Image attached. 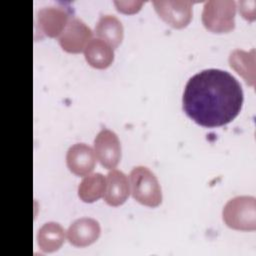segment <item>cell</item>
Masks as SVG:
<instances>
[{
  "mask_svg": "<svg viewBox=\"0 0 256 256\" xmlns=\"http://www.w3.org/2000/svg\"><path fill=\"white\" fill-rule=\"evenodd\" d=\"M235 1L209 0L203 6L202 23L213 33H227L235 27Z\"/></svg>",
  "mask_w": 256,
  "mask_h": 256,
  "instance_id": "obj_4",
  "label": "cell"
},
{
  "mask_svg": "<svg viewBox=\"0 0 256 256\" xmlns=\"http://www.w3.org/2000/svg\"><path fill=\"white\" fill-rule=\"evenodd\" d=\"M93 32L86 23L73 16L58 37L61 48L68 53H80L92 40Z\"/></svg>",
  "mask_w": 256,
  "mask_h": 256,
  "instance_id": "obj_6",
  "label": "cell"
},
{
  "mask_svg": "<svg viewBox=\"0 0 256 256\" xmlns=\"http://www.w3.org/2000/svg\"><path fill=\"white\" fill-rule=\"evenodd\" d=\"M155 11L159 17L173 28H183L189 24L192 18L193 2L189 0L153 1Z\"/></svg>",
  "mask_w": 256,
  "mask_h": 256,
  "instance_id": "obj_7",
  "label": "cell"
},
{
  "mask_svg": "<svg viewBox=\"0 0 256 256\" xmlns=\"http://www.w3.org/2000/svg\"><path fill=\"white\" fill-rule=\"evenodd\" d=\"M131 193L139 203L157 207L162 202V191L155 174L145 166H136L130 172Z\"/></svg>",
  "mask_w": 256,
  "mask_h": 256,
  "instance_id": "obj_3",
  "label": "cell"
},
{
  "mask_svg": "<svg viewBox=\"0 0 256 256\" xmlns=\"http://www.w3.org/2000/svg\"><path fill=\"white\" fill-rule=\"evenodd\" d=\"M130 194V184L128 177L120 170L112 169L106 177V188L104 200L110 206L122 205Z\"/></svg>",
  "mask_w": 256,
  "mask_h": 256,
  "instance_id": "obj_11",
  "label": "cell"
},
{
  "mask_svg": "<svg viewBox=\"0 0 256 256\" xmlns=\"http://www.w3.org/2000/svg\"><path fill=\"white\" fill-rule=\"evenodd\" d=\"M95 34L114 49L123 40L124 28L121 21L115 15L104 14L100 16L95 26Z\"/></svg>",
  "mask_w": 256,
  "mask_h": 256,
  "instance_id": "obj_12",
  "label": "cell"
},
{
  "mask_svg": "<svg viewBox=\"0 0 256 256\" xmlns=\"http://www.w3.org/2000/svg\"><path fill=\"white\" fill-rule=\"evenodd\" d=\"M66 164L69 170L77 176L90 174L96 164L94 150L85 143L72 145L66 154Z\"/></svg>",
  "mask_w": 256,
  "mask_h": 256,
  "instance_id": "obj_10",
  "label": "cell"
},
{
  "mask_svg": "<svg viewBox=\"0 0 256 256\" xmlns=\"http://www.w3.org/2000/svg\"><path fill=\"white\" fill-rule=\"evenodd\" d=\"M101 234V228L93 218L83 217L75 220L67 230V239L75 247H86L96 242Z\"/></svg>",
  "mask_w": 256,
  "mask_h": 256,
  "instance_id": "obj_9",
  "label": "cell"
},
{
  "mask_svg": "<svg viewBox=\"0 0 256 256\" xmlns=\"http://www.w3.org/2000/svg\"><path fill=\"white\" fill-rule=\"evenodd\" d=\"M239 12L246 20L253 21L255 19V1H239Z\"/></svg>",
  "mask_w": 256,
  "mask_h": 256,
  "instance_id": "obj_18",
  "label": "cell"
},
{
  "mask_svg": "<svg viewBox=\"0 0 256 256\" xmlns=\"http://www.w3.org/2000/svg\"><path fill=\"white\" fill-rule=\"evenodd\" d=\"M71 16V10L63 5H48L40 8L35 15V32L40 37H59Z\"/></svg>",
  "mask_w": 256,
  "mask_h": 256,
  "instance_id": "obj_5",
  "label": "cell"
},
{
  "mask_svg": "<svg viewBox=\"0 0 256 256\" xmlns=\"http://www.w3.org/2000/svg\"><path fill=\"white\" fill-rule=\"evenodd\" d=\"M114 4L117 6V10L126 14H132L139 11L142 6V1H115Z\"/></svg>",
  "mask_w": 256,
  "mask_h": 256,
  "instance_id": "obj_17",
  "label": "cell"
},
{
  "mask_svg": "<svg viewBox=\"0 0 256 256\" xmlns=\"http://www.w3.org/2000/svg\"><path fill=\"white\" fill-rule=\"evenodd\" d=\"M106 179L101 173L88 174L78 186V196L86 203H92L100 199L105 192Z\"/></svg>",
  "mask_w": 256,
  "mask_h": 256,
  "instance_id": "obj_16",
  "label": "cell"
},
{
  "mask_svg": "<svg viewBox=\"0 0 256 256\" xmlns=\"http://www.w3.org/2000/svg\"><path fill=\"white\" fill-rule=\"evenodd\" d=\"M84 56L88 64L92 67L105 69L112 64L114 60V51L108 43L99 38H95L86 46Z\"/></svg>",
  "mask_w": 256,
  "mask_h": 256,
  "instance_id": "obj_13",
  "label": "cell"
},
{
  "mask_svg": "<svg viewBox=\"0 0 256 256\" xmlns=\"http://www.w3.org/2000/svg\"><path fill=\"white\" fill-rule=\"evenodd\" d=\"M224 223L232 229L254 231L256 229V199L254 196H236L230 199L222 211Z\"/></svg>",
  "mask_w": 256,
  "mask_h": 256,
  "instance_id": "obj_2",
  "label": "cell"
},
{
  "mask_svg": "<svg viewBox=\"0 0 256 256\" xmlns=\"http://www.w3.org/2000/svg\"><path fill=\"white\" fill-rule=\"evenodd\" d=\"M243 90L234 76L220 69H205L186 83L182 103L189 118L204 127L231 122L243 104Z\"/></svg>",
  "mask_w": 256,
  "mask_h": 256,
  "instance_id": "obj_1",
  "label": "cell"
},
{
  "mask_svg": "<svg viewBox=\"0 0 256 256\" xmlns=\"http://www.w3.org/2000/svg\"><path fill=\"white\" fill-rule=\"evenodd\" d=\"M94 152L104 168H115L121 159V144L117 134L109 129H102L94 139Z\"/></svg>",
  "mask_w": 256,
  "mask_h": 256,
  "instance_id": "obj_8",
  "label": "cell"
},
{
  "mask_svg": "<svg viewBox=\"0 0 256 256\" xmlns=\"http://www.w3.org/2000/svg\"><path fill=\"white\" fill-rule=\"evenodd\" d=\"M37 241L41 251L45 253L55 252L65 241V231L59 223L47 222L39 229Z\"/></svg>",
  "mask_w": 256,
  "mask_h": 256,
  "instance_id": "obj_15",
  "label": "cell"
},
{
  "mask_svg": "<svg viewBox=\"0 0 256 256\" xmlns=\"http://www.w3.org/2000/svg\"><path fill=\"white\" fill-rule=\"evenodd\" d=\"M229 64L245 82L250 85H255V49H251L249 52L235 49L229 55Z\"/></svg>",
  "mask_w": 256,
  "mask_h": 256,
  "instance_id": "obj_14",
  "label": "cell"
}]
</instances>
